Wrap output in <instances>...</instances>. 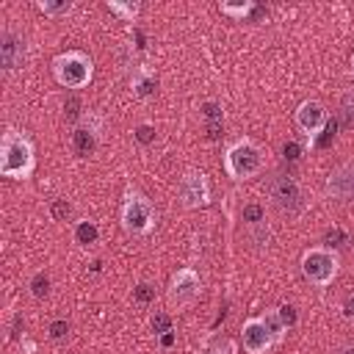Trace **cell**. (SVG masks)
<instances>
[{
    "label": "cell",
    "mask_w": 354,
    "mask_h": 354,
    "mask_svg": "<svg viewBox=\"0 0 354 354\" xmlns=\"http://www.w3.org/2000/svg\"><path fill=\"white\" fill-rule=\"evenodd\" d=\"M33 169H36V155H33L30 138L25 133L8 127L3 133V144H0V174L25 180L33 174Z\"/></svg>",
    "instance_id": "1"
},
{
    "label": "cell",
    "mask_w": 354,
    "mask_h": 354,
    "mask_svg": "<svg viewBox=\"0 0 354 354\" xmlns=\"http://www.w3.org/2000/svg\"><path fill=\"white\" fill-rule=\"evenodd\" d=\"M53 75H55V80H58L61 86H66V88H83V86H88V80H91V75H94V64H91V58H88L86 53L69 50V53L55 55V61H53Z\"/></svg>",
    "instance_id": "5"
},
{
    "label": "cell",
    "mask_w": 354,
    "mask_h": 354,
    "mask_svg": "<svg viewBox=\"0 0 354 354\" xmlns=\"http://www.w3.org/2000/svg\"><path fill=\"white\" fill-rule=\"evenodd\" d=\"M69 213H72V205H69L66 199H55V202H53V218L66 221V218H69Z\"/></svg>",
    "instance_id": "27"
},
{
    "label": "cell",
    "mask_w": 354,
    "mask_h": 354,
    "mask_svg": "<svg viewBox=\"0 0 354 354\" xmlns=\"http://www.w3.org/2000/svg\"><path fill=\"white\" fill-rule=\"evenodd\" d=\"M241 340H243V348H246L249 354H266V351L274 346V337L268 335V329H266V324H263L260 318L243 321V326H241Z\"/></svg>",
    "instance_id": "13"
},
{
    "label": "cell",
    "mask_w": 354,
    "mask_h": 354,
    "mask_svg": "<svg viewBox=\"0 0 354 354\" xmlns=\"http://www.w3.org/2000/svg\"><path fill=\"white\" fill-rule=\"evenodd\" d=\"M343 318H348V321H354V293H348L346 299H343Z\"/></svg>",
    "instance_id": "29"
},
{
    "label": "cell",
    "mask_w": 354,
    "mask_h": 354,
    "mask_svg": "<svg viewBox=\"0 0 354 354\" xmlns=\"http://www.w3.org/2000/svg\"><path fill=\"white\" fill-rule=\"evenodd\" d=\"M243 221L252 227V224H260V221H266V210H263V205H257V202H252V205H243Z\"/></svg>",
    "instance_id": "23"
},
{
    "label": "cell",
    "mask_w": 354,
    "mask_h": 354,
    "mask_svg": "<svg viewBox=\"0 0 354 354\" xmlns=\"http://www.w3.org/2000/svg\"><path fill=\"white\" fill-rule=\"evenodd\" d=\"M260 321L266 324V329H268V335L274 337V343H282V337H285L288 326H285V321H282L279 307H268V310L260 315Z\"/></svg>",
    "instance_id": "16"
},
{
    "label": "cell",
    "mask_w": 354,
    "mask_h": 354,
    "mask_svg": "<svg viewBox=\"0 0 354 354\" xmlns=\"http://www.w3.org/2000/svg\"><path fill=\"white\" fill-rule=\"evenodd\" d=\"M177 199L183 207L188 210H196V207H205L210 202V183L202 171L191 169L180 177V185H177Z\"/></svg>",
    "instance_id": "9"
},
{
    "label": "cell",
    "mask_w": 354,
    "mask_h": 354,
    "mask_svg": "<svg viewBox=\"0 0 354 354\" xmlns=\"http://www.w3.org/2000/svg\"><path fill=\"white\" fill-rule=\"evenodd\" d=\"M279 313H282L285 326H293V324H296V313H293V307H279Z\"/></svg>",
    "instance_id": "32"
},
{
    "label": "cell",
    "mask_w": 354,
    "mask_h": 354,
    "mask_svg": "<svg viewBox=\"0 0 354 354\" xmlns=\"http://www.w3.org/2000/svg\"><path fill=\"white\" fill-rule=\"evenodd\" d=\"M133 136H136V141H138L141 147H149V144L155 141V127H152L149 122H144V124H138V127L133 130Z\"/></svg>",
    "instance_id": "25"
},
{
    "label": "cell",
    "mask_w": 354,
    "mask_h": 354,
    "mask_svg": "<svg viewBox=\"0 0 354 354\" xmlns=\"http://www.w3.org/2000/svg\"><path fill=\"white\" fill-rule=\"evenodd\" d=\"M111 14H116L122 22H136L138 17V3H119V0H108L105 3Z\"/></svg>",
    "instance_id": "17"
},
{
    "label": "cell",
    "mask_w": 354,
    "mask_h": 354,
    "mask_svg": "<svg viewBox=\"0 0 354 354\" xmlns=\"http://www.w3.org/2000/svg\"><path fill=\"white\" fill-rule=\"evenodd\" d=\"M282 152H285V158H299V155H296V152H299V147H296V144H285V147H282Z\"/></svg>",
    "instance_id": "33"
},
{
    "label": "cell",
    "mask_w": 354,
    "mask_h": 354,
    "mask_svg": "<svg viewBox=\"0 0 354 354\" xmlns=\"http://www.w3.org/2000/svg\"><path fill=\"white\" fill-rule=\"evenodd\" d=\"M343 113L354 122V91H348V94L343 97Z\"/></svg>",
    "instance_id": "30"
},
{
    "label": "cell",
    "mask_w": 354,
    "mask_h": 354,
    "mask_svg": "<svg viewBox=\"0 0 354 354\" xmlns=\"http://www.w3.org/2000/svg\"><path fill=\"white\" fill-rule=\"evenodd\" d=\"M351 75H354V55H351Z\"/></svg>",
    "instance_id": "35"
},
{
    "label": "cell",
    "mask_w": 354,
    "mask_h": 354,
    "mask_svg": "<svg viewBox=\"0 0 354 354\" xmlns=\"http://www.w3.org/2000/svg\"><path fill=\"white\" fill-rule=\"evenodd\" d=\"M25 58H28V53H25L22 33H17L14 28L6 25L3 33H0V61H3V69L14 72V69H19L25 64Z\"/></svg>",
    "instance_id": "12"
},
{
    "label": "cell",
    "mask_w": 354,
    "mask_h": 354,
    "mask_svg": "<svg viewBox=\"0 0 354 354\" xmlns=\"http://www.w3.org/2000/svg\"><path fill=\"white\" fill-rule=\"evenodd\" d=\"M293 119H296V127H299V130L313 141V138L326 127L329 113H326V108H324L318 100H304V102H299V108H296Z\"/></svg>",
    "instance_id": "10"
},
{
    "label": "cell",
    "mask_w": 354,
    "mask_h": 354,
    "mask_svg": "<svg viewBox=\"0 0 354 354\" xmlns=\"http://www.w3.org/2000/svg\"><path fill=\"white\" fill-rule=\"evenodd\" d=\"M268 196L274 199V205L282 213H299L307 202H304V191L301 185L290 177V174H274L268 183Z\"/></svg>",
    "instance_id": "8"
},
{
    "label": "cell",
    "mask_w": 354,
    "mask_h": 354,
    "mask_svg": "<svg viewBox=\"0 0 354 354\" xmlns=\"http://www.w3.org/2000/svg\"><path fill=\"white\" fill-rule=\"evenodd\" d=\"M263 163H266L263 149L252 138H238L224 152V169H227V174L232 180H249V177L260 174Z\"/></svg>",
    "instance_id": "2"
},
{
    "label": "cell",
    "mask_w": 354,
    "mask_h": 354,
    "mask_svg": "<svg viewBox=\"0 0 354 354\" xmlns=\"http://www.w3.org/2000/svg\"><path fill=\"white\" fill-rule=\"evenodd\" d=\"M199 293H202V279H199V274L191 266H185V268H180V271L171 274V282H169V304L174 310L191 307L199 299Z\"/></svg>",
    "instance_id": "7"
},
{
    "label": "cell",
    "mask_w": 354,
    "mask_h": 354,
    "mask_svg": "<svg viewBox=\"0 0 354 354\" xmlns=\"http://www.w3.org/2000/svg\"><path fill=\"white\" fill-rule=\"evenodd\" d=\"M102 133H105V119L97 111H86L80 116V122L75 124V130H72V147H75V152L80 158L94 155V149L102 141Z\"/></svg>",
    "instance_id": "6"
},
{
    "label": "cell",
    "mask_w": 354,
    "mask_h": 354,
    "mask_svg": "<svg viewBox=\"0 0 354 354\" xmlns=\"http://www.w3.org/2000/svg\"><path fill=\"white\" fill-rule=\"evenodd\" d=\"M133 299L141 301V304H149V301L155 299V285H152V282H138V285L133 288Z\"/></svg>",
    "instance_id": "24"
},
{
    "label": "cell",
    "mask_w": 354,
    "mask_h": 354,
    "mask_svg": "<svg viewBox=\"0 0 354 354\" xmlns=\"http://www.w3.org/2000/svg\"><path fill=\"white\" fill-rule=\"evenodd\" d=\"M152 329H155V335H169L171 332V318L163 315V313L152 315Z\"/></svg>",
    "instance_id": "26"
},
{
    "label": "cell",
    "mask_w": 354,
    "mask_h": 354,
    "mask_svg": "<svg viewBox=\"0 0 354 354\" xmlns=\"http://www.w3.org/2000/svg\"><path fill=\"white\" fill-rule=\"evenodd\" d=\"M30 293H33V299H44V296L50 293V277H47L44 271L33 274V279H30Z\"/></svg>",
    "instance_id": "22"
},
{
    "label": "cell",
    "mask_w": 354,
    "mask_h": 354,
    "mask_svg": "<svg viewBox=\"0 0 354 354\" xmlns=\"http://www.w3.org/2000/svg\"><path fill=\"white\" fill-rule=\"evenodd\" d=\"M337 268H340V257L329 246H313L301 254V274L310 285H318V288L332 285V279L337 277Z\"/></svg>",
    "instance_id": "4"
},
{
    "label": "cell",
    "mask_w": 354,
    "mask_h": 354,
    "mask_svg": "<svg viewBox=\"0 0 354 354\" xmlns=\"http://www.w3.org/2000/svg\"><path fill=\"white\" fill-rule=\"evenodd\" d=\"M249 235H252V243H257L260 249H263V246H268V243H271V238H274L268 218H266V221H260V224H252V227H249Z\"/></svg>",
    "instance_id": "19"
},
{
    "label": "cell",
    "mask_w": 354,
    "mask_h": 354,
    "mask_svg": "<svg viewBox=\"0 0 354 354\" xmlns=\"http://www.w3.org/2000/svg\"><path fill=\"white\" fill-rule=\"evenodd\" d=\"M66 335H69V324H66L64 318H58V321L50 324V337H53V340H64Z\"/></svg>",
    "instance_id": "28"
},
{
    "label": "cell",
    "mask_w": 354,
    "mask_h": 354,
    "mask_svg": "<svg viewBox=\"0 0 354 354\" xmlns=\"http://www.w3.org/2000/svg\"><path fill=\"white\" fill-rule=\"evenodd\" d=\"M199 354H238V346L227 335H207L199 346Z\"/></svg>",
    "instance_id": "15"
},
{
    "label": "cell",
    "mask_w": 354,
    "mask_h": 354,
    "mask_svg": "<svg viewBox=\"0 0 354 354\" xmlns=\"http://www.w3.org/2000/svg\"><path fill=\"white\" fill-rule=\"evenodd\" d=\"M218 8H221V14H227V17L243 19V17H246V14L254 8V3H252V0H246V3H221Z\"/></svg>",
    "instance_id": "21"
},
{
    "label": "cell",
    "mask_w": 354,
    "mask_h": 354,
    "mask_svg": "<svg viewBox=\"0 0 354 354\" xmlns=\"http://www.w3.org/2000/svg\"><path fill=\"white\" fill-rule=\"evenodd\" d=\"M202 108H205V116H207V119H218V122H221V113H218V105H216V102H205Z\"/></svg>",
    "instance_id": "31"
},
{
    "label": "cell",
    "mask_w": 354,
    "mask_h": 354,
    "mask_svg": "<svg viewBox=\"0 0 354 354\" xmlns=\"http://www.w3.org/2000/svg\"><path fill=\"white\" fill-rule=\"evenodd\" d=\"M155 86H158V77H155L152 66L141 64V66H136V69H133L130 88H133V94H136V97H149V94L155 91Z\"/></svg>",
    "instance_id": "14"
},
{
    "label": "cell",
    "mask_w": 354,
    "mask_h": 354,
    "mask_svg": "<svg viewBox=\"0 0 354 354\" xmlns=\"http://www.w3.org/2000/svg\"><path fill=\"white\" fill-rule=\"evenodd\" d=\"M100 238V230H97V224L94 221H77V227H75V241L77 243H94Z\"/></svg>",
    "instance_id": "18"
},
{
    "label": "cell",
    "mask_w": 354,
    "mask_h": 354,
    "mask_svg": "<svg viewBox=\"0 0 354 354\" xmlns=\"http://www.w3.org/2000/svg\"><path fill=\"white\" fill-rule=\"evenodd\" d=\"M119 218H122V227H124L127 235L147 238L152 232V227H155V207L144 194H138L136 188H127Z\"/></svg>",
    "instance_id": "3"
},
{
    "label": "cell",
    "mask_w": 354,
    "mask_h": 354,
    "mask_svg": "<svg viewBox=\"0 0 354 354\" xmlns=\"http://www.w3.org/2000/svg\"><path fill=\"white\" fill-rule=\"evenodd\" d=\"M326 196L343 205L354 202V163L346 160L340 166H335L326 177Z\"/></svg>",
    "instance_id": "11"
},
{
    "label": "cell",
    "mask_w": 354,
    "mask_h": 354,
    "mask_svg": "<svg viewBox=\"0 0 354 354\" xmlns=\"http://www.w3.org/2000/svg\"><path fill=\"white\" fill-rule=\"evenodd\" d=\"M343 354H354V346H346V348H343Z\"/></svg>",
    "instance_id": "34"
},
{
    "label": "cell",
    "mask_w": 354,
    "mask_h": 354,
    "mask_svg": "<svg viewBox=\"0 0 354 354\" xmlns=\"http://www.w3.org/2000/svg\"><path fill=\"white\" fill-rule=\"evenodd\" d=\"M39 11L47 14V17H64V14L72 11V3H66V0H61V3H55V0H39Z\"/></svg>",
    "instance_id": "20"
}]
</instances>
